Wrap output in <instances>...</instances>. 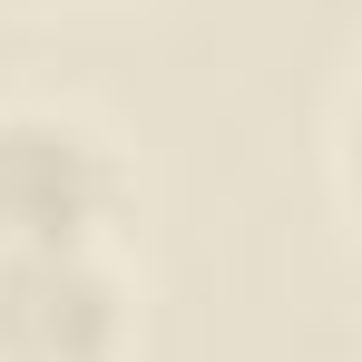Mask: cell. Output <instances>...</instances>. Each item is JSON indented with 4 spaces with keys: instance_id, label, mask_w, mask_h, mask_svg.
Instances as JSON below:
<instances>
[{
    "instance_id": "cell-1",
    "label": "cell",
    "mask_w": 362,
    "mask_h": 362,
    "mask_svg": "<svg viewBox=\"0 0 362 362\" xmlns=\"http://www.w3.org/2000/svg\"><path fill=\"white\" fill-rule=\"evenodd\" d=\"M137 216V167L118 127L59 98H10L0 108V255H78L118 245Z\"/></svg>"
},
{
    "instance_id": "cell-2",
    "label": "cell",
    "mask_w": 362,
    "mask_h": 362,
    "mask_svg": "<svg viewBox=\"0 0 362 362\" xmlns=\"http://www.w3.org/2000/svg\"><path fill=\"white\" fill-rule=\"evenodd\" d=\"M137 284L118 245L78 255H0V362H127Z\"/></svg>"
},
{
    "instance_id": "cell-3",
    "label": "cell",
    "mask_w": 362,
    "mask_h": 362,
    "mask_svg": "<svg viewBox=\"0 0 362 362\" xmlns=\"http://www.w3.org/2000/svg\"><path fill=\"white\" fill-rule=\"evenodd\" d=\"M323 177H333V206L362 226V78L333 98V127H323Z\"/></svg>"
}]
</instances>
